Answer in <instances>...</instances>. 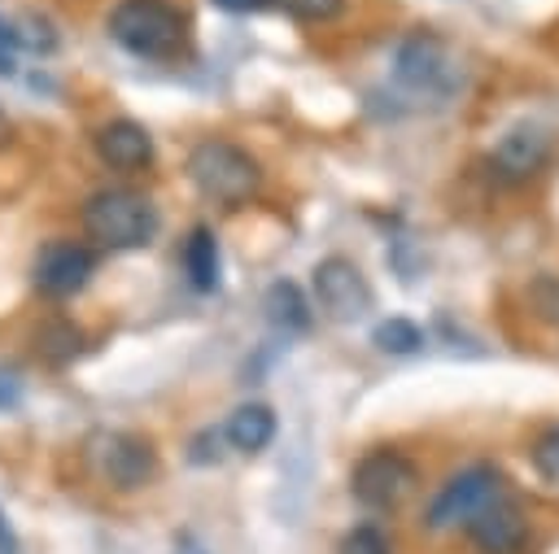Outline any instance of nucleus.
I'll list each match as a JSON object with an SVG mask.
<instances>
[{"mask_svg": "<svg viewBox=\"0 0 559 554\" xmlns=\"http://www.w3.org/2000/svg\"><path fill=\"white\" fill-rule=\"evenodd\" d=\"M188 179L205 201L223 209H240L262 188V166L253 153H245L231 140H201L188 153Z\"/></svg>", "mask_w": 559, "mask_h": 554, "instance_id": "obj_1", "label": "nucleus"}, {"mask_svg": "<svg viewBox=\"0 0 559 554\" xmlns=\"http://www.w3.org/2000/svg\"><path fill=\"white\" fill-rule=\"evenodd\" d=\"M109 35L118 48L144 61H175L188 44L183 13L166 0H118L109 13Z\"/></svg>", "mask_w": 559, "mask_h": 554, "instance_id": "obj_2", "label": "nucleus"}, {"mask_svg": "<svg viewBox=\"0 0 559 554\" xmlns=\"http://www.w3.org/2000/svg\"><path fill=\"white\" fill-rule=\"evenodd\" d=\"M83 231L105 249H144L157 236V209L131 188H100L83 205Z\"/></svg>", "mask_w": 559, "mask_h": 554, "instance_id": "obj_3", "label": "nucleus"}, {"mask_svg": "<svg viewBox=\"0 0 559 554\" xmlns=\"http://www.w3.org/2000/svg\"><path fill=\"white\" fill-rule=\"evenodd\" d=\"M87 462L118 493L144 489L157 475V449H153V441H144L135 432H118V427L114 432H96L87 441Z\"/></svg>", "mask_w": 559, "mask_h": 554, "instance_id": "obj_4", "label": "nucleus"}, {"mask_svg": "<svg viewBox=\"0 0 559 554\" xmlns=\"http://www.w3.org/2000/svg\"><path fill=\"white\" fill-rule=\"evenodd\" d=\"M415 484H419V467H415L402 449H389V445L367 449V454L354 462V471H349V493H354L362 506H371V510H393V506H402V502L415 493Z\"/></svg>", "mask_w": 559, "mask_h": 554, "instance_id": "obj_5", "label": "nucleus"}, {"mask_svg": "<svg viewBox=\"0 0 559 554\" xmlns=\"http://www.w3.org/2000/svg\"><path fill=\"white\" fill-rule=\"evenodd\" d=\"M498 493H502V475H498L493 467L476 462V467H467V471H459V475H450V480L441 484V493L428 502L424 528H428V532H450V528L467 523L480 506H489Z\"/></svg>", "mask_w": 559, "mask_h": 554, "instance_id": "obj_6", "label": "nucleus"}, {"mask_svg": "<svg viewBox=\"0 0 559 554\" xmlns=\"http://www.w3.org/2000/svg\"><path fill=\"white\" fill-rule=\"evenodd\" d=\"M314 301L332 323H354L371 310V284L349 257H323L314 266Z\"/></svg>", "mask_w": 559, "mask_h": 554, "instance_id": "obj_7", "label": "nucleus"}, {"mask_svg": "<svg viewBox=\"0 0 559 554\" xmlns=\"http://www.w3.org/2000/svg\"><path fill=\"white\" fill-rule=\"evenodd\" d=\"M92 270H96V253L87 244H79V240H48L35 253V262H31V279H35V288L44 297H74V292H83Z\"/></svg>", "mask_w": 559, "mask_h": 554, "instance_id": "obj_8", "label": "nucleus"}, {"mask_svg": "<svg viewBox=\"0 0 559 554\" xmlns=\"http://www.w3.org/2000/svg\"><path fill=\"white\" fill-rule=\"evenodd\" d=\"M463 528L480 554H520L528 541V519L507 493H498L489 506H480Z\"/></svg>", "mask_w": 559, "mask_h": 554, "instance_id": "obj_9", "label": "nucleus"}, {"mask_svg": "<svg viewBox=\"0 0 559 554\" xmlns=\"http://www.w3.org/2000/svg\"><path fill=\"white\" fill-rule=\"evenodd\" d=\"M397 83L411 87V92H428V96H445L450 92V61H445V48L432 39V35H411L402 48H397Z\"/></svg>", "mask_w": 559, "mask_h": 554, "instance_id": "obj_10", "label": "nucleus"}, {"mask_svg": "<svg viewBox=\"0 0 559 554\" xmlns=\"http://www.w3.org/2000/svg\"><path fill=\"white\" fill-rule=\"evenodd\" d=\"M489 161H493V170H498L507 183H520V179L537 174V170L550 161V135H546L542 127L520 122V127H511V131L498 140V148H493Z\"/></svg>", "mask_w": 559, "mask_h": 554, "instance_id": "obj_11", "label": "nucleus"}, {"mask_svg": "<svg viewBox=\"0 0 559 554\" xmlns=\"http://www.w3.org/2000/svg\"><path fill=\"white\" fill-rule=\"evenodd\" d=\"M92 140H96V157H100L109 170L135 174V170H144V166L153 161V135H148L140 122H131V118L105 122Z\"/></svg>", "mask_w": 559, "mask_h": 554, "instance_id": "obj_12", "label": "nucleus"}, {"mask_svg": "<svg viewBox=\"0 0 559 554\" xmlns=\"http://www.w3.org/2000/svg\"><path fill=\"white\" fill-rule=\"evenodd\" d=\"M223 441H227L236 454H262V449L275 441V414H271V406H262V401L236 406V410L227 414Z\"/></svg>", "mask_w": 559, "mask_h": 554, "instance_id": "obj_13", "label": "nucleus"}, {"mask_svg": "<svg viewBox=\"0 0 559 554\" xmlns=\"http://www.w3.org/2000/svg\"><path fill=\"white\" fill-rule=\"evenodd\" d=\"M183 270H188V284L197 292H214L218 279H223V257H218V236L210 227H192L188 240H183Z\"/></svg>", "mask_w": 559, "mask_h": 554, "instance_id": "obj_14", "label": "nucleus"}, {"mask_svg": "<svg viewBox=\"0 0 559 554\" xmlns=\"http://www.w3.org/2000/svg\"><path fill=\"white\" fill-rule=\"evenodd\" d=\"M262 310H266V323L280 327V332H306L310 318H314V314H310V301L301 297V288H297L293 279H275V284L266 288Z\"/></svg>", "mask_w": 559, "mask_h": 554, "instance_id": "obj_15", "label": "nucleus"}, {"mask_svg": "<svg viewBox=\"0 0 559 554\" xmlns=\"http://www.w3.org/2000/svg\"><path fill=\"white\" fill-rule=\"evenodd\" d=\"M371 345L384 349V353H415L424 345V332L411 318H384V323H376Z\"/></svg>", "mask_w": 559, "mask_h": 554, "instance_id": "obj_16", "label": "nucleus"}, {"mask_svg": "<svg viewBox=\"0 0 559 554\" xmlns=\"http://www.w3.org/2000/svg\"><path fill=\"white\" fill-rule=\"evenodd\" d=\"M79 327H70V323H52V327H44L39 336H35V349L44 353V358H52V362H66V358H74L79 353Z\"/></svg>", "mask_w": 559, "mask_h": 554, "instance_id": "obj_17", "label": "nucleus"}, {"mask_svg": "<svg viewBox=\"0 0 559 554\" xmlns=\"http://www.w3.org/2000/svg\"><path fill=\"white\" fill-rule=\"evenodd\" d=\"M533 471L546 480V484H555L559 489V423L555 427H546L537 441H533Z\"/></svg>", "mask_w": 559, "mask_h": 554, "instance_id": "obj_18", "label": "nucleus"}, {"mask_svg": "<svg viewBox=\"0 0 559 554\" xmlns=\"http://www.w3.org/2000/svg\"><path fill=\"white\" fill-rule=\"evenodd\" d=\"M528 301H533V310H537L546 323L559 327V275H537L533 288H528Z\"/></svg>", "mask_w": 559, "mask_h": 554, "instance_id": "obj_19", "label": "nucleus"}, {"mask_svg": "<svg viewBox=\"0 0 559 554\" xmlns=\"http://www.w3.org/2000/svg\"><path fill=\"white\" fill-rule=\"evenodd\" d=\"M284 13H293L297 22H332L341 17L345 0H275Z\"/></svg>", "mask_w": 559, "mask_h": 554, "instance_id": "obj_20", "label": "nucleus"}, {"mask_svg": "<svg viewBox=\"0 0 559 554\" xmlns=\"http://www.w3.org/2000/svg\"><path fill=\"white\" fill-rule=\"evenodd\" d=\"M341 554H389V541L376 532V528H354L341 537Z\"/></svg>", "mask_w": 559, "mask_h": 554, "instance_id": "obj_21", "label": "nucleus"}, {"mask_svg": "<svg viewBox=\"0 0 559 554\" xmlns=\"http://www.w3.org/2000/svg\"><path fill=\"white\" fill-rule=\"evenodd\" d=\"M218 445H223V432H218V427H205V432L192 441V462H218V458H223Z\"/></svg>", "mask_w": 559, "mask_h": 554, "instance_id": "obj_22", "label": "nucleus"}, {"mask_svg": "<svg viewBox=\"0 0 559 554\" xmlns=\"http://www.w3.org/2000/svg\"><path fill=\"white\" fill-rule=\"evenodd\" d=\"M0 554H22V545H17V532H13V523L4 519V510H0Z\"/></svg>", "mask_w": 559, "mask_h": 554, "instance_id": "obj_23", "label": "nucleus"}, {"mask_svg": "<svg viewBox=\"0 0 559 554\" xmlns=\"http://www.w3.org/2000/svg\"><path fill=\"white\" fill-rule=\"evenodd\" d=\"M218 9H227V13H253V9H262L266 0H214Z\"/></svg>", "mask_w": 559, "mask_h": 554, "instance_id": "obj_24", "label": "nucleus"}, {"mask_svg": "<svg viewBox=\"0 0 559 554\" xmlns=\"http://www.w3.org/2000/svg\"><path fill=\"white\" fill-rule=\"evenodd\" d=\"M4 135H9V113L0 109V144H4Z\"/></svg>", "mask_w": 559, "mask_h": 554, "instance_id": "obj_25", "label": "nucleus"}]
</instances>
